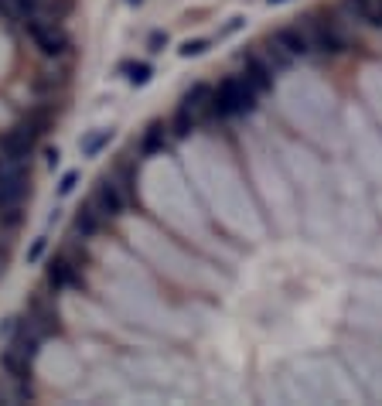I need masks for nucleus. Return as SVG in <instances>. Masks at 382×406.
Segmentation results:
<instances>
[{"mask_svg": "<svg viewBox=\"0 0 382 406\" xmlns=\"http://www.w3.org/2000/svg\"><path fill=\"white\" fill-rule=\"evenodd\" d=\"M31 362H34V359H27V355L14 352L10 345H7V348H3V355H0V369H3V376H7V379H31Z\"/></svg>", "mask_w": 382, "mask_h": 406, "instance_id": "nucleus-11", "label": "nucleus"}, {"mask_svg": "<svg viewBox=\"0 0 382 406\" xmlns=\"http://www.w3.org/2000/svg\"><path fill=\"white\" fill-rule=\"evenodd\" d=\"M102 229V215H99V208L93 202L82 205L79 212H76V222H72V232L76 236H82V239H93L95 232Z\"/></svg>", "mask_w": 382, "mask_h": 406, "instance_id": "nucleus-13", "label": "nucleus"}, {"mask_svg": "<svg viewBox=\"0 0 382 406\" xmlns=\"http://www.w3.org/2000/svg\"><path fill=\"white\" fill-rule=\"evenodd\" d=\"M52 126V113L48 109H34L24 120H17L3 137H0V157L3 161H27L38 147V140L48 133Z\"/></svg>", "mask_w": 382, "mask_h": 406, "instance_id": "nucleus-1", "label": "nucleus"}, {"mask_svg": "<svg viewBox=\"0 0 382 406\" xmlns=\"http://www.w3.org/2000/svg\"><path fill=\"white\" fill-rule=\"evenodd\" d=\"M208 116H212V86L198 82V86H191L188 93L181 96V106H178L175 120L168 123V130L175 137H188L191 130H198Z\"/></svg>", "mask_w": 382, "mask_h": 406, "instance_id": "nucleus-3", "label": "nucleus"}, {"mask_svg": "<svg viewBox=\"0 0 382 406\" xmlns=\"http://www.w3.org/2000/svg\"><path fill=\"white\" fill-rule=\"evenodd\" d=\"M31 192V171L24 161H3L0 157V208L24 205Z\"/></svg>", "mask_w": 382, "mask_h": 406, "instance_id": "nucleus-4", "label": "nucleus"}, {"mask_svg": "<svg viewBox=\"0 0 382 406\" xmlns=\"http://www.w3.org/2000/svg\"><path fill=\"white\" fill-rule=\"evenodd\" d=\"M126 3H130V7H140V3H144V0H126Z\"/></svg>", "mask_w": 382, "mask_h": 406, "instance_id": "nucleus-21", "label": "nucleus"}, {"mask_svg": "<svg viewBox=\"0 0 382 406\" xmlns=\"http://www.w3.org/2000/svg\"><path fill=\"white\" fill-rule=\"evenodd\" d=\"M345 10H348L355 21L379 27V0H345Z\"/></svg>", "mask_w": 382, "mask_h": 406, "instance_id": "nucleus-14", "label": "nucleus"}, {"mask_svg": "<svg viewBox=\"0 0 382 406\" xmlns=\"http://www.w3.org/2000/svg\"><path fill=\"white\" fill-rule=\"evenodd\" d=\"M0 10H3V0H0Z\"/></svg>", "mask_w": 382, "mask_h": 406, "instance_id": "nucleus-23", "label": "nucleus"}, {"mask_svg": "<svg viewBox=\"0 0 382 406\" xmlns=\"http://www.w3.org/2000/svg\"><path fill=\"white\" fill-rule=\"evenodd\" d=\"M24 27H27V34H31L34 48H38L45 58H62V55L69 52V34H65L55 21L31 17V21H24Z\"/></svg>", "mask_w": 382, "mask_h": 406, "instance_id": "nucleus-6", "label": "nucleus"}, {"mask_svg": "<svg viewBox=\"0 0 382 406\" xmlns=\"http://www.w3.org/2000/svg\"><path fill=\"white\" fill-rule=\"evenodd\" d=\"M243 79H246L256 93L273 89V69H270V62L260 58V55H246V58H243Z\"/></svg>", "mask_w": 382, "mask_h": 406, "instance_id": "nucleus-9", "label": "nucleus"}, {"mask_svg": "<svg viewBox=\"0 0 382 406\" xmlns=\"http://www.w3.org/2000/svg\"><path fill=\"white\" fill-rule=\"evenodd\" d=\"M208 45H212L208 38H194V41H185V45L178 48V55H181V58H194V55H205V52H208Z\"/></svg>", "mask_w": 382, "mask_h": 406, "instance_id": "nucleus-17", "label": "nucleus"}, {"mask_svg": "<svg viewBox=\"0 0 382 406\" xmlns=\"http://www.w3.org/2000/svg\"><path fill=\"white\" fill-rule=\"evenodd\" d=\"M120 72L126 76V82H130V86H147V82H150V76H154V69H150L147 62H123V65H120Z\"/></svg>", "mask_w": 382, "mask_h": 406, "instance_id": "nucleus-15", "label": "nucleus"}, {"mask_svg": "<svg viewBox=\"0 0 382 406\" xmlns=\"http://www.w3.org/2000/svg\"><path fill=\"white\" fill-rule=\"evenodd\" d=\"M109 140H113V130H99V133L82 137V144H79V147H82V157H95V154H99Z\"/></svg>", "mask_w": 382, "mask_h": 406, "instance_id": "nucleus-16", "label": "nucleus"}, {"mask_svg": "<svg viewBox=\"0 0 382 406\" xmlns=\"http://www.w3.org/2000/svg\"><path fill=\"white\" fill-rule=\"evenodd\" d=\"M304 31L311 38V52H321V55H345L348 52L345 31L335 21H328V17H311Z\"/></svg>", "mask_w": 382, "mask_h": 406, "instance_id": "nucleus-5", "label": "nucleus"}, {"mask_svg": "<svg viewBox=\"0 0 382 406\" xmlns=\"http://www.w3.org/2000/svg\"><path fill=\"white\" fill-rule=\"evenodd\" d=\"M45 280L52 291H72V287H82V263L72 260V253H58L48 260L45 267Z\"/></svg>", "mask_w": 382, "mask_h": 406, "instance_id": "nucleus-8", "label": "nucleus"}, {"mask_svg": "<svg viewBox=\"0 0 382 406\" xmlns=\"http://www.w3.org/2000/svg\"><path fill=\"white\" fill-rule=\"evenodd\" d=\"M164 147H168V123H164V120L147 123L144 140H140V154H144V157H150V154H161Z\"/></svg>", "mask_w": 382, "mask_h": 406, "instance_id": "nucleus-12", "label": "nucleus"}, {"mask_svg": "<svg viewBox=\"0 0 382 406\" xmlns=\"http://www.w3.org/2000/svg\"><path fill=\"white\" fill-rule=\"evenodd\" d=\"M45 246H48V236H38V239L31 243V249H27V263H38V260L45 256Z\"/></svg>", "mask_w": 382, "mask_h": 406, "instance_id": "nucleus-18", "label": "nucleus"}, {"mask_svg": "<svg viewBox=\"0 0 382 406\" xmlns=\"http://www.w3.org/2000/svg\"><path fill=\"white\" fill-rule=\"evenodd\" d=\"M93 205L99 208L102 218H120L123 208H126V185H123L116 174H102L99 185H95Z\"/></svg>", "mask_w": 382, "mask_h": 406, "instance_id": "nucleus-7", "label": "nucleus"}, {"mask_svg": "<svg viewBox=\"0 0 382 406\" xmlns=\"http://www.w3.org/2000/svg\"><path fill=\"white\" fill-rule=\"evenodd\" d=\"M164 45H168V34H150V52H164Z\"/></svg>", "mask_w": 382, "mask_h": 406, "instance_id": "nucleus-20", "label": "nucleus"}, {"mask_svg": "<svg viewBox=\"0 0 382 406\" xmlns=\"http://www.w3.org/2000/svg\"><path fill=\"white\" fill-rule=\"evenodd\" d=\"M267 3H286V0H267Z\"/></svg>", "mask_w": 382, "mask_h": 406, "instance_id": "nucleus-22", "label": "nucleus"}, {"mask_svg": "<svg viewBox=\"0 0 382 406\" xmlns=\"http://www.w3.org/2000/svg\"><path fill=\"white\" fill-rule=\"evenodd\" d=\"M273 41L284 48L290 58H304V55H311V38H307L304 27H280V31L273 34Z\"/></svg>", "mask_w": 382, "mask_h": 406, "instance_id": "nucleus-10", "label": "nucleus"}, {"mask_svg": "<svg viewBox=\"0 0 382 406\" xmlns=\"http://www.w3.org/2000/svg\"><path fill=\"white\" fill-rule=\"evenodd\" d=\"M256 96L260 93L243 76H232V79H225V82H218L212 89V116H218V120L243 116V113H249L256 106Z\"/></svg>", "mask_w": 382, "mask_h": 406, "instance_id": "nucleus-2", "label": "nucleus"}, {"mask_svg": "<svg viewBox=\"0 0 382 406\" xmlns=\"http://www.w3.org/2000/svg\"><path fill=\"white\" fill-rule=\"evenodd\" d=\"M76 185H79V171H69V174L58 181V195H72V192H76Z\"/></svg>", "mask_w": 382, "mask_h": 406, "instance_id": "nucleus-19", "label": "nucleus"}]
</instances>
